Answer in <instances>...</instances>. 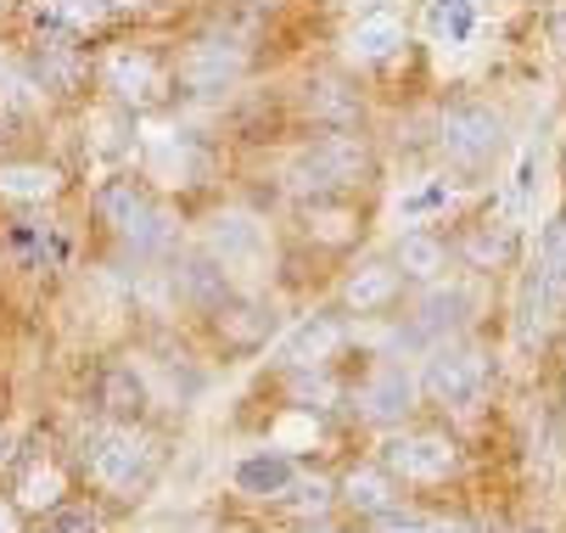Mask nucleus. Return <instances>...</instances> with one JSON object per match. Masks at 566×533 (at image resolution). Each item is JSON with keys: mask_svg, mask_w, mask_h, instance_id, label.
Segmentation results:
<instances>
[{"mask_svg": "<svg viewBox=\"0 0 566 533\" xmlns=\"http://www.w3.org/2000/svg\"><path fill=\"white\" fill-rule=\"evenodd\" d=\"M96 80H102L107 102L124 107V113H151V107H164V102L180 91L175 67L157 56V51L129 45V40H124V45H107V51L96 56Z\"/></svg>", "mask_w": 566, "mask_h": 533, "instance_id": "f257e3e1", "label": "nucleus"}, {"mask_svg": "<svg viewBox=\"0 0 566 533\" xmlns=\"http://www.w3.org/2000/svg\"><path fill=\"white\" fill-rule=\"evenodd\" d=\"M370 169V151H365V135H314L286 180L297 197H348V186H359V175Z\"/></svg>", "mask_w": 566, "mask_h": 533, "instance_id": "f03ea898", "label": "nucleus"}, {"mask_svg": "<svg viewBox=\"0 0 566 533\" xmlns=\"http://www.w3.org/2000/svg\"><path fill=\"white\" fill-rule=\"evenodd\" d=\"M85 472L107 489V494H135L151 483L157 472V449L151 438H140L135 427H102L85 438Z\"/></svg>", "mask_w": 566, "mask_h": 533, "instance_id": "7ed1b4c3", "label": "nucleus"}, {"mask_svg": "<svg viewBox=\"0 0 566 533\" xmlns=\"http://www.w3.org/2000/svg\"><path fill=\"white\" fill-rule=\"evenodd\" d=\"M489 383H494V365H489V354L471 348V343L438 348V354L427 359V370H421L427 399L443 405V410H476L482 394H489Z\"/></svg>", "mask_w": 566, "mask_h": 533, "instance_id": "20e7f679", "label": "nucleus"}, {"mask_svg": "<svg viewBox=\"0 0 566 533\" xmlns=\"http://www.w3.org/2000/svg\"><path fill=\"white\" fill-rule=\"evenodd\" d=\"M438 146H443L449 164L482 169V164L500 158L505 118H500L489 102H454V107H443V118H438Z\"/></svg>", "mask_w": 566, "mask_h": 533, "instance_id": "39448f33", "label": "nucleus"}, {"mask_svg": "<svg viewBox=\"0 0 566 533\" xmlns=\"http://www.w3.org/2000/svg\"><path fill=\"white\" fill-rule=\"evenodd\" d=\"M96 213H102V224H113V231L135 248H164L169 242V213L157 208V197L140 180H102Z\"/></svg>", "mask_w": 566, "mask_h": 533, "instance_id": "423d86ee", "label": "nucleus"}, {"mask_svg": "<svg viewBox=\"0 0 566 533\" xmlns=\"http://www.w3.org/2000/svg\"><path fill=\"white\" fill-rule=\"evenodd\" d=\"M241 73H248V45L241 40H230V34H208V40H191L186 51H180V62H175V80H180V91H191V96H219V91H230Z\"/></svg>", "mask_w": 566, "mask_h": 533, "instance_id": "0eeeda50", "label": "nucleus"}, {"mask_svg": "<svg viewBox=\"0 0 566 533\" xmlns=\"http://www.w3.org/2000/svg\"><path fill=\"white\" fill-rule=\"evenodd\" d=\"M23 73L45 96H73V91H85V80H91V56H85V45H78L73 34L34 29V45H29Z\"/></svg>", "mask_w": 566, "mask_h": 533, "instance_id": "6e6552de", "label": "nucleus"}, {"mask_svg": "<svg viewBox=\"0 0 566 533\" xmlns=\"http://www.w3.org/2000/svg\"><path fill=\"white\" fill-rule=\"evenodd\" d=\"M381 461L392 478H410V483H438L460 467V443L449 432H392L381 443Z\"/></svg>", "mask_w": 566, "mask_h": 533, "instance_id": "1a4fd4ad", "label": "nucleus"}, {"mask_svg": "<svg viewBox=\"0 0 566 533\" xmlns=\"http://www.w3.org/2000/svg\"><path fill=\"white\" fill-rule=\"evenodd\" d=\"M303 113L314 124V135H359L365 124V96L343 80V73H326L303 91Z\"/></svg>", "mask_w": 566, "mask_h": 533, "instance_id": "9d476101", "label": "nucleus"}, {"mask_svg": "<svg viewBox=\"0 0 566 533\" xmlns=\"http://www.w3.org/2000/svg\"><path fill=\"white\" fill-rule=\"evenodd\" d=\"M62 169L45 158H0V202H18V208H40L51 197H62Z\"/></svg>", "mask_w": 566, "mask_h": 533, "instance_id": "9b49d317", "label": "nucleus"}, {"mask_svg": "<svg viewBox=\"0 0 566 533\" xmlns=\"http://www.w3.org/2000/svg\"><path fill=\"white\" fill-rule=\"evenodd\" d=\"M235 494H253V500H281L292 483H297V461L286 449H253V454H241L235 472H230Z\"/></svg>", "mask_w": 566, "mask_h": 533, "instance_id": "f8f14e48", "label": "nucleus"}, {"mask_svg": "<svg viewBox=\"0 0 566 533\" xmlns=\"http://www.w3.org/2000/svg\"><path fill=\"white\" fill-rule=\"evenodd\" d=\"M359 410H365L370 421H381V427L403 421V416L416 410V376L403 370V365H381L370 383L359 388Z\"/></svg>", "mask_w": 566, "mask_h": 533, "instance_id": "ddd939ff", "label": "nucleus"}, {"mask_svg": "<svg viewBox=\"0 0 566 533\" xmlns=\"http://www.w3.org/2000/svg\"><path fill=\"white\" fill-rule=\"evenodd\" d=\"M29 12H34V29H56V34H73V40H91L118 18L107 0H34Z\"/></svg>", "mask_w": 566, "mask_h": 533, "instance_id": "4468645a", "label": "nucleus"}, {"mask_svg": "<svg viewBox=\"0 0 566 533\" xmlns=\"http://www.w3.org/2000/svg\"><path fill=\"white\" fill-rule=\"evenodd\" d=\"M403 45H410V34H403V23H398L392 12H370V18H359L354 34H348V51H354L359 67H387V62L403 56Z\"/></svg>", "mask_w": 566, "mask_h": 533, "instance_id": "2eb2a0df", "label": "nucleus"}, {"mask_svg": "<svg viewBox=\"0 0 566 533\" xmlns=\"http://www.w3.org/2000/svg\"><path fill=\"white\" fill-rule=\"evenodd\" d=\"M403 292V270L398 264H365L343 281V310L348 315H376Z\"/></svg>", "mask_w": 566, "mask_h": 533, "instance_id": "dca6fc26", "label": "nucleus"}, {"mask_svg": "<svg viewBox=\"0 0 566 533\" xmlns=\"http://www.w3.org/2000/svg\"><path fill=\"white\" fill-rule=\"evenodd\" d=\"M303 231H308L314 242H326V248H343V242L359 237V208H354L348 197H308Z\"/></svg>", "mask_w": 566, "mask_h": 533, "instance_id": "f3484780", "label": "nucleus"}, {"mask_svg": "<svg viewBox=\"0 0 566 533\" xmlns=\"http://www.w3.org/2000/svg\"><path fill=\"white\" fill-rule=\"evenodd\" d=\"M443 264H449V248H443V237H432L427 224H416V231H403L398 237V270L410 275V281H438L443 275Z\"/></svg>", "mask_w": 566, "mask_h": 533, "instance_id": "a211bd4d", "label": "nucleus"}, {"mask_svg": "<svg viewBox=\"0 0 566 533\" xmlns=\"http://www.w3.org/2000/svg\"><path fill=\"white\" fill-rule=\"evenodd\" d=\"M392 472L387 467H354L348 478H343V500L359 511V516H387L392 511Z\"/></svg>", "mask_w": 566, "mask_h": 533, "instance_id": "6ab92c4d", "label": "nucleus"}, {"mask_svg": "<svg viewBox=\"0 0 566 533\" xmlns=\"http://www.w3.org/2000/svg\"><path fill=\"white\" fill-rule=\"evenodd\" d=\"M343 326L332 321V315H319V321H303L292 337H286V359L292 365H319V359H332L337 348H343Z\"/></svg>", "mask_w": 566, "mask_h": 533, "instance_id": "aec40b11", "label": "nucleus"}, {"mask_svg": "<svg viewBox=\"0 0 566 533\" xmlns=\"http://www.w3.org/2000/svg\"><path fill=\"white\" fill-rule=\"evenodd\" d=\"M465 248V259L476 264V270H494V264H505L511 253H516V219H482L476 231L460 242Z\"/></svg>", "mask_w": 566, "mask_h": 533, "instance_id": "412c9836", "label": "nucleus"}, {"mask_svg": "<svg viewBox=\"0 0 566 533\" xmlns=\"http://www.w3.org/2000/svg\"><path fill=\"white\" fill-rule=\"evenodd\" d=\"M454 202H460V191H454L449 180H421V186H410V191L398 197V219H403V224H432V219H443Z\"/></svg>", "mask_w": 566, "mask_h": 533, "instance_id": "4be33fe9", "label": "nucleus"}, {"mask_svg": "<svg viewBox=\"0 0 566 533\" xmlns=\"http://www.w3.org/2000/svg\"><path fill=\"white\" fill-rule=\"evenodd\" d=\"M476 29V0H427V34L438 45H465Z\"/></svg>", "mask_w": 566, "mask_h": 533, "instance_id": "5701e85b", "label": "nucleus"}, {"mask_svg": "<svg viewBox=\"0 0 566 533\" xmlns=\"http://www.w3.org/2000/svg\"><path fill=\"white\" fill-rule=\"evenodd\" d=\"M465 310H471V292L465 286H438L432 281V292L421 297V332H449V326L465 321Z\"/></svg>", "mask_w": 566, "mask_h": 533, "instance_id": "b1692460", "label": "nucleus"}, {"mask_svg": "<svg viewBox=\"0 0 566 533\" xmlns=\"http://www.w3.org/2000/svg\"><path fill=\"white\" fill-rule=\"evenodd\" d=\"M140 405H146L140 376H135L129 365H113V370L102 376V410L118 416V421H129V416H140Z\"/></svg>", "mask_w": 566, "mask_h": 533, "instance_id": "393cba45", "label": "nucleus"}, {"mask_svg": "<svg viewBox=\"0 0 566 533\" xmlns=\"http://www.w3.org/2000/svg\"><path fill=\"white\" fill-rule=\"evenodd\" d=\"M219 332L230 343H259L275 332V315L264 310V303H235V310H219Z\"/></svg>", "mask_w": 566, "mask_h": 533, "instance_id": "a878e982", "label": "nucleus"}, {"mask_svg": "<svg viewBox=\"0 0 566 533\" xmlns=\"http://www.w3.org/2000/svg\"><path fill=\"white\" fill-rule=\"evenodd\" d=\"M18 505H23V511H56V505H62V472H56V467H34V472L18 483Z\"/></svg>", "mask_w": 566, "mask_h": 533, "instance_id": "bb28decb", "label": "nucleus"}, {"mask_svg": "<svg viewBox=\"0 0 566 533\" xmlns=\"http://www.w3.org/2000/svg\"><path fill=\"white\" fill-rule=\"evenodd\" d=\"M376 533H471L454 516H416V511H387L376 516Z\"/></svg>", "mask_w": 566, "mask_h": 533, "instance_id": "cd10ccee", "label": "nucleus"}, {"mask_svg": "<svg viewBox=\"0 0 566 533\" xmlns=\"http://www.w3.org/2000/svg\"><path fill=\"white\" fill-rule=\"evenodd\" d=\"M538 275L549 292H566V219H555L544 231V270Z\"/></svg>", "mask_w": 566, "mask_h": 533, "instance_id": "c85d7f7f", "label": "nucleus"}, {"mask_svg": "<svg viewBox=\"0 0 566 533\" xmlns=\"http://www.w3.org/2000/svg\"><path fill=\"white\" fill-rule=\"evenodd\" d=\"M213 248H219V253H253V248H259V224H248V219H219Z\"/></svg>", "mask_w": 566, "mask_h": 533, "instance_id": "c756f323", "label": "nucleus"}, {"mask_svg": "<svg viewBox=\"0 0 566 533\" xmlns=\"http://www.w3.org/2000/svg\"><path fill=\"white\" fill-rule=\"evenodd\" d=\"M45 533H102V516L91 505H56Z\"/></svg>", "mask_w": 566, "mask_h": 533, "instance_id": "7c9ffc66", "label": "nucleus"}, {"mask_svg": "<svg viewBox=\"0 0 566 533\" xmlns=\"http://www.w3.org/2000/svg\"><path fill=\"white\" fill-rule=\"evenodd\" d=\"M332 494H337L332 483H319V478L308 483V478H297V483H292V489H286L281 500H292V505H303V511H314V516H319V511L332 505Z\"/></svg>", "mask_w": 566, "mask_h": 533, "instance_id": "2f4dec72", "label": "nucleus"}, {"mask_svg": "<svg viewBox=\"0 0 566 533\" xmlns=\"http://www.w3.org/2000/svg\"><path fill=\"white\" fill-rule=\"evenodd\" d=\"M107 7H113V12L124 18V12H146V7H151V0H107Z\"/></svg>", "mask_w": 566, "mask_h": 533, "instance_id": "473e14b6", "label": "nucleus"}, {"mask_svg": "<svg viewBox=\"0 0 566 533\" xmlns=\"http://www.w3.org/2000/svg\"><path fill=\"white\" fill-rule=\"evenodd\" d=\"M0 533H18V511L7 500H0Z\"/></svg>", "mask_w": 566, "mask_h": 533, "instance_id": "72a5a7b5", "label": "nucleus"}, {"mask_svg": "<svg viewBox=\"0 0 566 533\" xmlns=\"http://www.w3.org/2000/svg\"><path fill=\"white\" fill-rule=\"evenodd\" d=\"M303 533H337V527H332V522H308Z\"/></svg>", "mask_w": 566, "mask_h": 533, "instance_id": "f704fd0d", "label": "nucleus"}, {"mask_svg": "<svg viewBox=\"0 0 566 533\" xmlns=\"http://www.w3.org/2000/svg\"><path fill=\"white\" fill-rule=\"evenodd\" d=\"M0 461H7V432H0Z\"/></svg>", "mask_w": 566, "mask_h": 533, "instance_id": "c9c22d12", "label": "nucleus"}]
</instances>
